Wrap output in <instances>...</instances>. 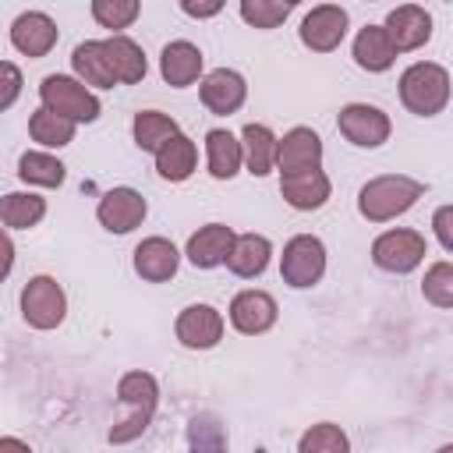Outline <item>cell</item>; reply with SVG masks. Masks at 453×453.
I'll return each instance as SVG.
<instances>
[{"label":"cell","instance_id":"1","mask_svg":"<svg viewBox=\"0 0 453 453\" xmlns=\"http://www.w3.org/2000/svg\"><path fill=\"white\" fill-rule=\"evenodd\" d=\"M421 195H425V184L421 180L403 177V173H382V177H372L361 188L357 209H361V216L368 223H386V219L403 216Z\"/></svg>","mask_w":453,"mask_h":453},{"label":"cell","instance_id":"2","mask_svg":"<svg viewBox=\"0 0 453 453\" xmlns=\"http://www.w3.org/2000/svg\"><path fill=\"white\" fill-rule=\"evenodd\" d=\"M117 400L127 403L131 411H127V418H120L110 428V442L113 446L131 442V439H138L149 428V421L156 414V403H159V386H156V379L149 372H127L117 382Z\"/></svg>","mask_w":453,"mask_h":453},{"label":"cell","instance_id":"3","mask_svg":"<svg viewBox=\"0 0 453 453\" xmlns=\"http://www.w3.org/2000/svg\"><path fill=\"white\" fill-rule=\"evenodd\" d=\"M400 103L418 113V117H435L446 110L449 103V71L432 64V60H418L400 74Z\"/></svg>","mask_w":453,"mask_h":453},{"label":"cell","instance_id":"4","mask_svg":"<svg viewBox=\"0 0 453 453\" xmlns=\"http://www.w3.org/2000/svg\"><path fill=\"white\" fill-rule=\"evenodd\" d=\"M39 99L46 110L67 117V120H96L99 117V99L78 81V78H67V74H46L42 85H39Z\"/></svg>","mask_w":453,"mask_h":453},{"label":"cell","instance_id":"5","mask_svg":"<svg viewBox=\"0 0 453 453\" xmlns=\"http://www.w3.org/2000/svg\"><path fill=\"white\" fill-rule=\"evenodd\" d=\"M326 273V244L311 234H297L283 244V255H280V276L283 283L304 290V287H315Z\"/></svg>","mask_w":453,"mask_h":453},{"label":"cell","instance_id":"6","mask_svg":"<svg viewBox=\"0 0 453 453\" xmlns=\"http://www.w3.org/2000/svg\"><path fill=\"white\" fill-rule=\"evenodd\" d=\"M21 315L32 329H57L67 315L64 287L53 276H32L21 290Z\"/></svg>","mask_w":453,"mask_h":453},{"label":"cell","instance_id":"7","mask_svg":"<svg viewBox=\"0 0 453 453\" xmlns=\"http://www.w3.org/2000/svg\"><path fill=\"white\" fill-rule=\"evenodd\" d=\"M428 255V244L418 230H386L372 244V262L386 273H411Z\"/></svg>","mask_w":453,"mask_h":453},{"label":"cell","instance_id":"8","mask_svg":"<svg viewBox=\"0 0 453 453\" xmlns=\"http://www.w3.org/2000/svg\"><path fill=\"white\" fill-rule=\"evenodd\" d=\"M336 127H340V134L350 142V145H357V149H375V145H382L386 138H389V117L379 110V106H368V103H350V106H343L340 110V117H336Z\"/></svg>","mask_w":453,"mask_h":453},{"label":"cell","instance_id":"9","mask_svg":"<svg viewBox=\"0 0 453 453\" xmlns=\"http://www.w3.org/2000/svg\"><path fill=\"white\" fill-rule=\"evenodd\" d=\"M343 35H347V11L336 4H319L301 21V42L315 53L336 50L343 42Z\"/></svg>","mask_w":453,"mask_h":453},{"label":"cell","instance_id":"10","mask_svg":"<svg viewBox=\"0 0 453 453\" xmlns=\"http://www.w3.org/2000/svg\"><path fill=\"white\" fill-rule=\"evenodd\" d=\"M322 163V138L311 127H294L280 138V152H276V166L283 177H297V173H311Z\"/></svg>","mask_w":453,"mask_h":453},{"label":"cell","instance_id":"11","mask_svg":"<svg viewBox=\"0 0 453 453\" xmlns=\"http://www.w3.org/2000/svg\"><path fill=\"white\" fill-rule=\"evenodd\" d=\"M145 212H149V205L134 188H113L96 205V216L110 234H131L134 226H142Z\"/></svg>","mask_w":453,"mask_h":453},{"label":"cell","instance_id":"12","mask_svg":"<svg viewBox=\"0 0 453 453\" xmlns=\"http://www.w3.org/2000/svg\"><path fill=\"white\" fill-rule=\"evenodd\" d=\"M173 333L188 350H209L223 340V315L212 304H188L177 315Z\"/></svg>","mask_w":453,"mask_h":453},{"label":"cell","instance_id":"13","mask_svg":"<svg viewBox=\"0 0 453 453\" xmlns=\"http://www.w3.org/2000/svg\"><path fill=\"white\" fill-rule=\"evenodd\" d=\"M386 32H389L396 53L418 50V46H425L428 35H432V14H428L425 7H418V4H400V7L389 11Z\"/></svg>","mask_w":453,"mask_h":453},{"label":"cell","instance_id":"14","mask_svg":"<svg viewBox=\"0 0 453 453\" xmlns=\"http://www.w3.org/2000/svg\"><path fill=\"white\" fill-rule=\"evenodd\" d=\"M244 96H248V85L237 71L230 67H216L202 78V103L209 113H219V117H230L244 106Z\"/></svg>","mask_w":453,"mask_h":453},{"label":"cell","instance_id":"15","mask_svg":"<svg viewBox=\"0 0 453 453\" xmlns=\"http://www.w3.org/2000/svg\"><path fill=\"white\" fill-rule=\"evenodd\" d=\"M276 301L265 294V290H241L234 301H230V322L237 333L244 336H258L265 329H273L276 322Z\"/></svg>","mask_w":453,"mask_h":453},{"label":"cell","instance_id":"16","mask_svg":"<svg viewBox=\"0 0 453 453\" xmlns=\"http://www.w3.org/2000/svg\"><path fill=\"white\" fill-rule=\"evenodd\" d=\"M11 42L14 50H21L25 57H46L57 46V25L50 14L42 11H25L14 18L11 25Z\"/></svg>","mask_w":453,"mask_h":453},{"label":"cell","instance_id":"17","mask_svg":"<svg viewBox=\"0 0 453 453\" xmlns=\"http://www.w3.org/2000/svg\"><path fill=\"white\" fill-rule=\"evenodd\" d=\"M180 265V251L166 241V237H145L134 248V273L149 283H166L177 276Z\"/></svg>","mask_w":453,"mask_h":453},{"label":"cell","instance_id":"18","mask_svg":"<svg viewBox=\"0 0 453 453\" xmlns=\"http://www.w3.org/2000/svg\"><path fill=\"white\" fill-rule=\"evenodd\" d=\"M159 74L166 85L173 88H188L198 81L202 74V50L188 39H177V42H166L163 53H159Z\"/></svg>","mask_w":453,"mask_h":453},{"label":"cell","instance_id":"19","mask_svg":"<svg viewBox=\"0 0 453 453\" xmlns=\"http://www.w3.org/2000/svg\"><path fill=\"white\" fill-rule=\"evenodd\" d=\"M234 241H237V234H234L230 226L209 223V226H202L198 234L188 237V251H184V255H188V262H191L195 269H212V265L226 262Z\"/></svg>","mask_w":453,"mask_h":453},{"label":"cell","instance_id":"20","mask_svg":"<svg viewBox=\"0 0 453 453\" xmlns=\"http://www.w3.org/2000/svg\"><path fill=\"white\" fill-rule=\"evenodd\" d=\"M354 60L368 74H379V71H389L393 67L396 50H393V39H389L386 25H365L354 35Z\"/></svg>","mask_w":453,"mask_h":453},{"label":"cell","instance_id":"21","mask_svg":"<svg viewBox=\"0 0 453 453\" xmlns=\"http://www.w3.org/2000/svg\"><path fill=\"white\" fill-rule=\"evenodd\" d=\"M329 177L322 170H311V173H297V177H280V195L290 209H301V212H311V209H322L326 198H329Z\"/></svg>","mask_w":453,"mask_h":453},{"label":"cell","instance_id":"22","mask_svg":"<svg viewBox=\"0 0 453 453\" xmlns=\"http://www.w3.org/2000/svg\"><path fill=\"white\" fill-rule=\"evenodd\" d=\"M103 50H106V64H110V71H113L117 81L134 85V81L145 78L149 64H145V53H142V46H138L134 39H127V35H110V39H103Z\"/></svg>","mask_w":453,"mask_h":453},{"label":"cell","instance_id":"23","mask_svg":"<svg viewBox=\"0 0 453 453\" xmlns=\"http://www.w3.org/2000/svg\"><path fill=\"white\" fill-rule=\"evenodd\" d=\"M269 255H273V244L262 237V234H241L226 255V269L241 280H255L265 273L269 265Z\"/></svg>","mask_w":453,"mask_h":453},{"label":"cell","instance_id":"24","mask_svg":"<svg viewBox=\"0 0 453 453\" xmlns=\"http://www.w3.org/2000/svg\"><path fill=\"white\" fill-rule=\"evenodd\" d=\"M205 156H209V173L216 180H230L241 170V163H244V145L230 131L212 127L205 134Z\"/></svg>","mask_w":453,"mask_h":453},{"label":"cell","instance_id":"25","mask_svg":"<svg viewBox=\"0 0 453 453\" xmlns=\"http://www.w3.org/2000/svg\"><path fill=\"white\" fill-rule=\"evenodd\" d=\"M241 145H244V163H248V173L265 177V173L276 166L280 142H276V134H273L265 124H244V131H241Z\"/></svg>","mask_w":453,"mask_h":453},{"label":"cell","instance_id":"26","mask_svg":"<svg viewBox=\"0 0 453 453\" xmlns=\"http://www.w3.org/2000/svg\"><path fill=\"white\" fill-rule=\"evenodd\" d=\"M71 67H74V74L81 78V85H96V88H113V85H117L113 71H110V64H106V50H103V42H96V39L74 46Z\"/></svg>","mask_w":453,"mask_h":453},{"label":"cell","instance_id":"27","mask_svg":"<svg viewBox=\"0 0 453 453\" xmlns=\"http://www.w3.org/2000/svg\"><path fill=\"white\" fill-rule=\"evenodd\" d=\"M195 163H198V149H195V142H191L188 134L170 138V142L156 152V170H159V177H166V180H188V177L195 173Z\"/></svg>","mask_w":453,"mask_h":453},{"label":"cell","instance_id":"28","mask_svg":"<svg viewBox=\"0 0 453 453\" xmlns=\"http://www.w3.org/2000/svg\"><path fill=\"white\" fill-rule=\"evenodd\" d=\"M131 131H134V145H138L142 152H159L170 138L180 134V131H177V120L166 117V113H159V110H142V113H134Z\"/></svg>","mask_w":453,"mask_h":453},{"label":"cell","instance_id":"29","mask_svg":"<svg viewBox=\"0 0 453 453\" xmlns=\"http://www.w3.org/2000/svg\"><path fill=\"white\" fill-rule=\"evenodd\" d=\"M46 216V202L39 195H25V191H11L4 195V205H0V219L7 230H28L35 226L39 219Z\"/></svg>","mask_w":453,"mask_h":453},{"label":"cell","instance_id":"30","mask_svg":"<svg viewBox=\"0 0 453 453\" xmlns=\"http://www.w3.org/2000/svg\"><path fill=\"white\" fill-rule=\"evenodd\" d=\"M18 177L25 184H39V188H60L67 177V166L50 156V152H25L18 159Z\"/></svg>","mask_w":453,"mask_h":453},{"label":"cell","instance_id":"31","mask_svg":"<svg viewBox=\"0 0 453 453\" xmlns=\"http://www.w3.org/2000/svg\"><path fill=\"white\" fill-rule=\"evenodd\" d=\"M28 134H32V142H39L46 149H60V145H67L74 138V120H67V117H60V113L42 106V110H35L28 117Z\"/></svg>","mask_w":453,"mask_h":453},{"label":"cell","instance_id":"32","mask_svg":"<svg viewBox=\"0 0 453 453\" xmlns=\"http://www.w3.org/2000/svg\"><path fill=\"white\" fill-rule=\"evenodd\" d=\"M297 453H350V439H347V432L340 425L322 421V425H311L301 435Z\"/></svg>","mask_w":453,"mask_h":453},{"label":"cell","instance_id":"33","mask_svg":"<svg viewBox=\"0 0 453 453\" xmlns=\"http://www.w3.org/2000/svg\"><path fill=\"white\" fill-rule=\"evenodd\" d=\"M294 11V0H241V18L255 28H276Z\"/></svg>","mask_w":453,"mask_h":453},{"label":"cell","instance_id":"34","mask_svg":"<svg viewBox=\"0 0 453 453\" xmlns=\"http://www.w3.org/2000/svg\"><path fill=\"white\" fill-rule=\"evenodd\" d=\"M421 294L425 301H432L435 308H453V262H435L428 265L425 280H421Z\"/></svg>","mask_w":453,"mask_h":453},{"label":"cell","instance_id":"35","mask_svg":"<svg viewBox=\"0 0 453 453\" xmlns=\"http://www.w3.org/2000/svg\"><path fill=\"white\" fill-rule=\"evenodd\" d=\"M142 14L138 0H92V18L103 28H127Z\"/></svg>","mask_w":453,"mask_h":453},{"label":"cell","instance_id":"36","mask_svg":"<svg viewBox=\"0 0 453 453\" xmlns=\"http://www.w3.org/2000/svg\"><path fill=\"white\" fill-rule=\"evenodd\" d=\"M432 230H435L439 244H442L446 251H453V205L435 209V216H432Z\"/></svg>","mask_w":453,"mask_h":453},{"label":"cell","instance_id":"37","mask_svg":"<svg viewBox=\"0 0 453 453\" xmlns=\"http://www.w3.org/2000/svg\"><path fill=\"white\" fill-rule=\"evenodd\" d=\"M0 71H4V96H0V106L7 110V106L18 99V88H21V74H18V67H14L11 60H4V64H0Z\"/></svg>","mask_w":453,"mask_h":453},{"label":"cell","instance_id":"38","mask_svg":"<svg viewBox=\"0 0 453 453\" xmlns=\"http://www.w3.org/2000/svg\"><path fill=\"white\" fill-rule=\"evenodd\" d=\"M180 11H184V14H191V18H212V14H219V11H223V4H219V0H209V4L180 0Z\"/></svg>","mask_w":453,"mask_h":453},{"label":"cell","instance_id":"39","mask_svg":"<svg viewBox=\"0 0 453 453\" xmlns=\"http://www.w3.org/2000/svg\"><path fill=\"white\" fill-rule=\"evenodd\" d=\"M0 453H32L21 439H14V435H7V439H0Z\"/></svg>","mask_w":453,"mask_h":453},{"label":"cell","instance_id":"40","mask_svg":"<svg viewBox=\"0 0 453 453\" xmlns=\"http://www.w3.org/2000/svg\"><path fill=\"white\" fill-rule=\"evenodd\" d=\"M439 453H453V442H449V446H442V449H439Z\"/></svg>","mask_w":453,"mask_h":453}]
</instances>
